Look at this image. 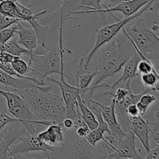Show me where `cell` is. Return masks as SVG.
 I'll return each instance as SVG.
<instances>
[{"label": "cell", "instance_id": "obj_14", "mask_svg": "<svg viewBox=\"0 0 159 159\" xmlns=\"http://www.w3.org/2000/svg\"><path fill=\"white\" fill-rule=\"evenodd\" d=\"M141 60V57L139 56V54L137 53V51H134V54L131 56L130 59L124 64V73L121 75V77L118 79L117 81L114 82L113 85H109V89H114L115 88L119 86H122L124 85L127 81L132 80L134 78L139 76L138 73V65L140 61Z\"/></svg>", "mask_w": 159, "mask_h": 159}, {"label": "cell", "instance_id": "obj_32", "mask_svg": "<svg viewBox=\"0 0 159 159\" xmlns=\"http://www.w3.org/2000/svg\"><path fill=\"white\" fill-rule=\"evenodd\" d=\"M16 56H13L5 51H0V62L3 64L11 63Z\"/></svg>", "mask_w": 159, "mask_h": 159}, {"label": "cell", "instance_id": "obj_20", "mask_svg": "<svg viewBox=\"0 0 159 159\" xmlns=\"http://www.w3.org/2000/svg\"><path fill=\"white\" fill-rule=\"evenodd\" d=\"M77 103L78 107H79V115L82 118V120L88 125L90 130H92L96 129L99 124L97 119H96L93 112L85 103L83 98L80 96V94L77 96Z\"/></svg>", "mask_w": 159, "mask_h": 159}, {"label": "cell", "instance_id": "obj_13", "mask_svg": "<svg viewBox=\"0 0 159 159\" xmlns=\"http://www.w3.org/2000/svg\"><path fill=\"white\" fill-rule=\"evenodd\" d=\"M149 124H150V122L143 119L142 116L139 115V116L130 117V123L129 126V129L133 132L134 136L138 138L147 153L150 151Z\"/></svg>", "mask_w": 159, "mask_h": 159}, {"label": "cell", "instance_id": "obj_17", "mask_svg": "<svg viewBox=\"0 0 159 159\" xmlns=\"http://www.w3.org/2000/svg\"><path fill=\"white\" fill-rule=\"evenodd\" d=\"M79 10H82L80 0H62L59 9L54 11V12L58 13V16H60L59 28H63L65 21L71 18V16Z\"/></svg>", "mask_w": 159, "mask_h": 159}, {"label": "cell", "instance_id": "obj_10", "mask_svg": "<svg viewBox=\"0 0 159 159\" xmlns=\"http://www.w3.org/2000/svg\"><path fill=\"white\" fill-rule=\"evenodd\" d=\"M133 132L128 129L127 132L118 138L112 152L106 155L105 158H144L137 152Z\"/></svg>", "mask_w": 159, "mask_h": 159}, {"label": "cell", "instance_id": "obj_4", "mask_svg": "<svg viewBox=\"0 0 159 159\" xmlns=\"http://www.w3.org/2000/svg\"><path fill=\"white\" fill-rule=\"evenodd\" d=\"M155 1H156V0H150V1H149L145 6H143L138 12H137L136 13L130 16L126 17L125 19H123V20L117 19V20H116V23H113V24L107 25V26H103V27L100 28V29H96V43H95L94 47H93V48L92 49V51H90L87 55L81 57L77 71L79 72V71H80L82 68H83V69L85 70L88 69L89 66V63L91 62L92 58H93V55L96 54V51H97L101 47L103 46L104 44H106L107 43L110 42L113 37H116V35H117L118 33L120 32V30H121L122 28L124 27L125 25H127L129 22L138 18V17L141 16L143 13H144L145 12L148 11L149 9L152 7V6L154 5Z\"/></svg>", "mask_w": 159, "mask_h": 159}, {"label": "cell", "instance_id": "obj_28", "mask_svg": "<svg viewBox=\"0 0 159 159\" xmlns=\"http://www.w3.org/2000/svg\"><path fill=\"white\" fill-rule=\"evenodd\" d=\"M17 28V23L4 28L0 30V44H3L15 36L16 30Z\"/></svg>", "mask_w": 159, "mask_h": 159}, {"label": "cell", "instance_id": "obj_18", "mask_svg": "<svg viewBox=\"0 0 159 159\" xmlns=\"http://www.w3.org/2000/svg\"><path fill=\"white\" fill-rule=\"evenodd\" d=\"M0 83L5 85V86L9 85V86L12 87L14 89L16 90L31 88V87H36V88H41L42 87L34 83L31 81L27 80V79H20V78L10 75L2 69H0Z\"/></svg>", "mask_w": 159, "mask_h": 159}, {"label": "cell", "instance_id": "obj_7", "mask_svg": "<svg viewBox=\"0 0 159 159\" xmlns=\"http://www.w3.org/2000/svg\"><path fill=\"white\" fill-rule=\"evenodd\" d=\"M59 51L44 53H31L29 57L30 71L45 79L51 74H60L64 63V48L62 31L59 33Z\"/></svg>", "mask_w": 159, "mask_h": 159}, {"label": "cell", "instance_id": "obj_11", "mask_svg": "<svg viewBox=\"0 0 159 159\" xmlns=\"http://www.w3.org/2000/svg\"><path fill=\"white\" fill-rule=\"evenodd\" d=\"M150 0H124L115 7L108 8L105 6L103 9L99 10H79L75 12L73 16L79 15V14L99 13L102 17L103 13L113 14V12H120L124 14L126 18L138 12Z\"/></svg>", "mask_w": 159, "mask_h": 159}, {"label": "cell", "instance_id": "obj_36", "mask_svg": "<svg viewBox=\"0 0 159 159\" xmlns=\"http://www.w3.org/2000/svg\"><path fill=\"white\" fill-rule=\"evenodd\" d=\"M20 1H21V2H20V3H22V4H23V5L26 6V2H27L28 0H20Z\"/></svg>", "mask_w": 159, "mask_h": 159}, {"label": "cell", "instance_id": "obj_33", "mask_svg": "<svg viewBox=\"0 0 159 159\" xmlns=\"http://www.w3.org/2000/svg\"><path fill=\"white\" fill-rule=\"evenodd\" d=\"M126 113L128 115L129 117H133V116H139V111L137 107L136 104H130L126 109Z\"/></svg>", "mask_w": 159, "mask_h": 159}, {"label": "cell", "instance_id": "obj_31", "mask_svg": "<svg viewBox=\"0 0 159 159\" xmlns=\"http://www.w3.org/2000/svg\"><path fill=\"white\" fill-rule=\"evenodd\" d=\"M19 122L16 118H12L8 116L5 112L0 111V130L10 123Z\"/></svg>", "mask_w": 159, "mask_h": 159}, {"label": "cell", "instance_id": "obj_19", "mask_svg": "<svg viewBox=\"0 0 159 159\" xmlns=\"http://www.w3.org/2000/svg\"><path fill=\"white\" fill-rule=\"evenodd\" d=\"M62 0H28L26 6L32 12H46L47 14L51 13L59 9Z\"/></svg>", "mask_w": 159, "mask_h": 159}, {"label": "cell", "instance_id": "obj_21", "mask_svg": "<svg viewBox=\"0 0 159 159\" xmlns=\"http://www.w3.org/2000/svg\"><path fill=\"white\" fill-rule=\"evenodd\" d=\"M96 75V71L94 69L82 75H80L79 72L76 71V86L79 87V90H80V96L82 98L85 96V93L89 90V86L94 80Z\"/></svg>", "mask_w": 159, "mask_h": 159}, {"label": "cell", "instance_id": "obj_5", "mask_svg": "<svg viewBox=\"0 0 159 159\" xmlns=\"http://www.w3.org/2000/svg\"><path fill=\"white\" fill-rule=\"evenodd\" d=\"M122 31L132 39L135 46L141 54L148 59H158L159 55V38L158 32L146 26L143 20L130 25L124 26Z\"/></svg>", "mask_w": 159, "mask_h": 159}, {"label": "cell", "instance_id": "obj_3", "mask_svg": "<svg viewBox=\"0 0 159 159\" xmlns=\"http://www.w3.org/2000/svg\"><path fill=\"white\" fill-rule=\"evenodd\" d=\"M63 130V141L59 145L50 146L51 152L58 158H105L107 151L102 142L99 148L93 146L85 138H79L75 134V127Z\"/></svg>", "mask_w": 159, "mask_h": 159}, {"label": "cell", "instance_id": "obj_29", "mask_svg": "<svg viewBox=\"0 0 159 159\" xmlns=\"http://www.w3.org/2000/svg\"><path fill=\"white\" fill-rule=\"evenodd\" d=\"M19 134L16 135V136L14 137L13 138H12V139L9 141H5L2 138H1V137H0V159H8L9 158V157H8V152H9V154L11 153L9 147H10L11 144H12V142H13V141L16 139L17 136L19 135Z\"/></svg>", "mask_w": 159, "mask_h": 159}, {"label": "cell", "instance_id": "obj_15", "mask_svg": "<svg viewBox=\"0 0 159 159\" xmlns=\"http://www.w3.org/2000/svg\"><path fill=\"white\" fill-rule=\"evenodd\" d=\"M15 34L19 36L17 43L24 46L25 48L30 52V54L34 52V50L38 47L37 35L32 27H25L20 22H18Z\"/></svg>", "mask_w": 159, "mask_h": 159}, {"label": "cell", "instance_id": "obj_22", "mask_svg": "<svg viewBox=\"0 0 159 159\" xmlns=\"http://www.w3.org/2000/svg\"><path fill=\"white\" fill-rule=\"evenodd\" d=\"M0 51H5L16 57H20L22 54L27 56H30V52L27 49L22 48L19 45L15 37H12L10 40L3 44H0Z\"/></svg>", "mask_w": 159, "mask_h": 159}, {"label": "cell", "instance_id": "obj_35", "mask_svg": "<svg viewBox=\"0 0 159 159\" xmlns=\"http://www.w3.org/2000/svg\"><path fill=\"white\" fill-rule=\"evenodd\" d=\"M62 127L66 129H72L75 127V121L71 118L65 117L61 123Z\"/></svg>", "mask_w": 159, "mask_h": 159}, {"label": "cell", "instance_id": "obj_27", "mask_svg": "<svg viewBox=\"0 0 159 159\" xmlns=\"http://www.w3.org/2000/svg\"><path fill=\"white\" fill-rule=\"evenodd\" d=\"M11 65L12 68L21 75H25L26 73L29 72V71H30V65L20 57H16L11 62Z\"/></svg>", "mask_w": 159, "mask_h": 159}, {"label": "cell", "instance_id": "obj_26", "mask_svg": "<svg viewBox=\"0 0 159 159\" xmlns=\"http://www.w3.org/2000/svg\"><path fill=\"white\" fill-rule=\"evenodd\" d=\"M103 0H80V5L82 10H99L102 9L105 6H102L100 2ZM113 2H121L124 0H109Z\"/></svg>", "mask_w": 159, "mask_h": 159}, {"label": "cell", "instance_id": "obj_34", "mask_svg": "<svg viewBox=\"0 0 159 159\" xmlns=\"http://www.w3.org/2000/svg\"><path fill=\"white\" fill-rule=\"evenodd\" d=\"M144 158L147 159H158L159 158V144H157L156 148L153 150L149 151Z\"/></svg>", "mask_w": 159, "mask_h": 159}, {"label": "cell", "instance_id": "obj_8", "mask_svg": "<svg viewBox=\"0 0 159 159\" xmlns=\"http://www.w3.org/2000/svg\"><path fill=\"white\" fill-rule=\"evenodd\" d=\"M65 65L61 68V72L59 74V80L54 79L51 76H47L45 79L48 81L54 82L58 85V89L61 92V97L63 99L65 106V117L71 118L73 120H77L79 117V107L77 103V96L80 94L79 87L67 83L65 79Z\"/></svg>", "mask_w": 159, "mask_h": 159}, {"label": "cell", "instance_id": "obj_6", "mask_svg": "<svg viewBox=\"0 0 159 159\" xmlns=\"http://www.w3.org/2000/svg\"><path fill=\"white\" fill-rule=\"evenodd\" d=\"M0 96L6 99L7 109L9 113L18 120L24 130L28 133H38V129H35L34 124L48 126L51 124H53V122L50 121L40 120H36V117L30 110L23 98L14 91H9L7 89V86H6V90L0 89Z\"/></svg>", "mask_w": 159, "mask_h": 159}, {"label": "cell", "instance_id": "obj_9", "mask_svg": "<svg viewBox=\"0 0 159 159\" xmlns=\"http://www.w3.org/2000/svg\"><path fill=\"white\" fill-rule=\"evenodd\" d=\"M37 134L38 133L30 134L26 132L25 134H23V133L20 132L17 136L19 140L18 144H11L9 147L11 157L16 158V155L18 154L20 155L31 152H42L46 158H51L48 154L50 145L41 141L37 136Z\"/></svg>", "mask_w": 159, "mask_h": 159}, {"label": "cell", "instance_id": "obj_16", "mask_svg": "<svg viewBox=\"0 0 159 159\" xmlns=\"http://www.w3.org/2000/svg\"><path fill=\"white\" fill-rule=\"evenodd\" d=\"M37 136L48 145H59L63 141L64 138L62 125L55 123L51 124L48 126L46 130L37 134Z\"/></svg>", "mask_w": 159, "mask_h": 159}, {"label": "cell", "instance_id": "obj_1", "mask_svg": "<svg viewBox=\"0 0 159 159\" xmlns=\"http://www.w3.org/2000/svg\"><path fill=\"white\" fill-rule=\"evenodd\" d=\"M51 89L58 87L47 85L12 91L23 98L30 110L37 119L61 124L65 118V102L61 96L50 93Z\"/></svg>", "mask_w": 159, "mask_h": 159}, {"label": "cell", "instance_id": "obj_24", "mask_svg": "<svg viewBox=\"0 0 159 159\" xmlns=\"http://www.w3.org/2000/svg\"><path fill=\"white\" fill-rule=\"evenodd\" d=\"M141 82L144 87L152 91H159V77L157 72H149L141 75Z\"/></svg>", "mask_w": 159, "mask_h": 159}, {"label": "cell", "instance_id": "obj_12", "mask_svg": "<svg viewBox=\"0 0 159 159\" xmlns=\"http://www.w3.org/2000/svg\"><path fill=\"white\" fill-rule=\"evenodd\" d=\"M94 102L97 104L100 108V113L102 115V119L107 123L110 131H111L110 136L115 141H117L118 138L124 134L125 132L122 130V127L116 118V113H115V101L112 99V102L110 106L102 105L95 100Z\"/></svg>", "mask_w": 159, "mask_h": 159}, {"label": "cell", "instance_id": "obj_30", "mask_svg": "<svg viewBox=\"0 0 159 159\" xmlns=\"http://www.w3.org/2000/svg\"><path fill=\"white\" fill-rule=\"evenodd\" d=\"M138 73L139 75L143 74H147L149 72H157L155 66L152 64V61H144L141 60L138 65Z\"/></svg>", "mask_w": 159, "mask_h": 159}, {"label": "cell", "instance_id": "obj_2", "mask_svg": "<svg viewBox=\"0 0 159 159\" xmlns=\"http://www.w3.org/2000/svg\"><path fill=\"white\" fill-rule=\"evenodd\" d=\"M134 51L127 39L125 41L119 42L116 37L96 51L98 54L96 55V59L93 68L96 71V75L93 86L89 88L91 91L90 98L96 86L102 83L104 79L113 77L117 74L124 64L134 54Z\"/></svg>", "mask_w": 159, "mask_h": 159}, {"label": "cell", "instance_id": "obj_25", "mask_svg": "<svg viewBox=\"0 0 159 159\" xmlns=\"http://www.w3.org/2000/svg\"><path fill=\"white\" fill-rule=\"evenodd\" d=\"M157 99L156 95L149 94V93H145L141 96L139 100L136 103L137 107L139 111L140 116H143L145 115L148 107L152 105V103L155 102Z\"/></svg>", "mask_w": 159, "mask_h": 159}, {"label": "cell", "instance_id": "obj_23", "mask_svg": "<svg viewBox=\"0 0 159 159\" xmlns=\"http://www.w3.org/2000/svg\"><path fill=\"white\" fill-rule=\"evenodd\" d=\"M16 2L17 0H5L0 2V14L4 16L20 20L17 10Z\"/></svg>", "mask_w": 159, "mask_h": 159}]
</instances>
